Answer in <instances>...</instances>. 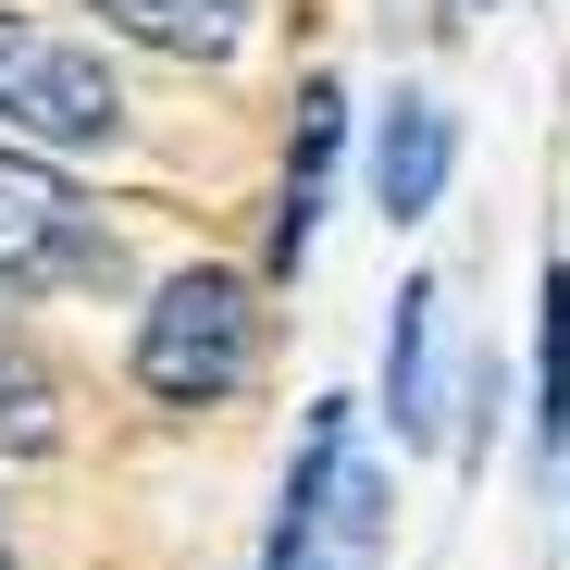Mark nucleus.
I'll return each mask as SVG.
<instances>
[{"label": "nucleus", "instance_id": "obj_3", "mask_svg": "<svg viewBox=\"0 0 570 570\" xmlns=\"http://www.w3.org/2000/svg\"><path fill=\"white\" fill-rule=\"evenodd\" d=\"M0 285H112V224L75 199V174L50 149L0 137Z\"/></svg>", "mask_w": 570, "mask_h": 570}, {"label": "nucleus", "instance_id": "obj_11", "mask_svg": "<svg viewBox=\"0 0 570 570\" xmlns=\"http://www.w3.org/2000/svg\"><path fill=\"white\" fill-rule=\"evenodd\" d=\"M0 570H13V533H0Z\"/></svg>", "mask_w": 570, "mask_h": 570}, {"label": "nucleus", "instance_id": "obj_4", "mask_svg": "<svg viewBox=\"0 0 570 570\" xmlns=\"http://www.w3.org/2000/svg\"><path fill=\"white\" fill-rule=\"evenodd\" d=\"M446 174H459V112L434 87H397L385 137H372V199H385V224H422L446 199Z\"/></svg>", "mask_w": 570, "mask_h": 570}, {"label": "nucleus", "instance_id": "obj_10", "mask_svg": "<svg viewBox=\"0 0 570 570\" xmlns=\"http://www.w3.org/2000/svg\"><path fill=\"white\" fill-rule=\"evenodd\" d=\"M0 360H13V285H0Z\"/></svg>", "mask_w": 570, "mask_h": 570}, {"label": "nucleus", "instance_id": "obj_1", "mask_svg": "<svg viewBox=\"0 0 570 570\" xmlns=\"http://www.w3.org/2000/svg\"><path fill=\"white\" fill-rule=\"evenodd\" d=\"M248 372H261V298H248V273L199 261V273H174L161 298L137 311V385L161 410H224Z\"/></svg>", "mask_w": 570, "mask_h": 570}, {"label": "nucleus", "instance_id": "obj_6", "mask_svg": "<svg viewBox=\"0 0 570 570\" xmlns=\"http://www.w3.org/2000/svg\"><path fill=\"white\" fill-rule=\"evenodd\" d=\"M87 13L161 62H236L248 50V0H87Z\"/></svg>", "mask_w": 570, "mask_h": 570}, {"label": "nucleus", "instance_id": "obj_8", "mask_svg": "<svg viewBox=\"0 0 570 570\" xmlns=\"http://www.w3.org/2000/svg\"><path fill=\"white\" fill-rule=\"evenodd\" d=\"M533 434L570 446V261H546L533 285Z\"/></svg>", "mask_w": 570, "mask_h": 570}, {"label": "nucleus", "instance_id": "obj_5", "mask_svg": "<svg viewBox=\"0 0 570 570\" xmlns=\"http://www.w3.org/2000/svg\"><path fill=\"white\" fill-rule=\"evenodd\" d=\"M335 149H347V87L311 75V100H298V149H285V224H273V261L298 273L311 236H323V199H335Z\"/></svg>", "mask_w": 570, "mask_h": 570}, {"label": "nucleus", "instance_id": "obj_9", "mask_svg": "<svg viewBox=\"0 0 570 570\" xmlns=\"http://www.w3.org/2000/svg\"><path fill=\"white\" fill-rule=\"evenodd\" d=\"M62 446V410H50V385L26 360H0V459H50Z\"/></svg>", "mask_w": 570, "mask_h": 570}, {"label": "nucleus", "instance_id": "obj_7", "mask_svg": "<svg viewBox=\"0 0 570 570\" xmlns=\"http://www.w3.org/2000/svg\"><path fill=\"white\" fill-rule=\"evenodd\" d=\"M385 410H397V434H434V273L397 285V323H385Z\"/></svg>", "mask_w": 570, "mask_h": 570}, {"label": "nucleus", "instance_id": "obj_2", "mask_svg": "<svg viewBox=\"0 0 570 570\" xmlns=\"http://www.w3.org/2000/svg\"><path fill=\"white\" fill-rule=\"evenodd\" d=\"M0 137L13 149H112L125 137L112 62L38 13H13V0H0Z\"/></svg>", "mask_w": 570, "mask_h": 570}]
</instances>
